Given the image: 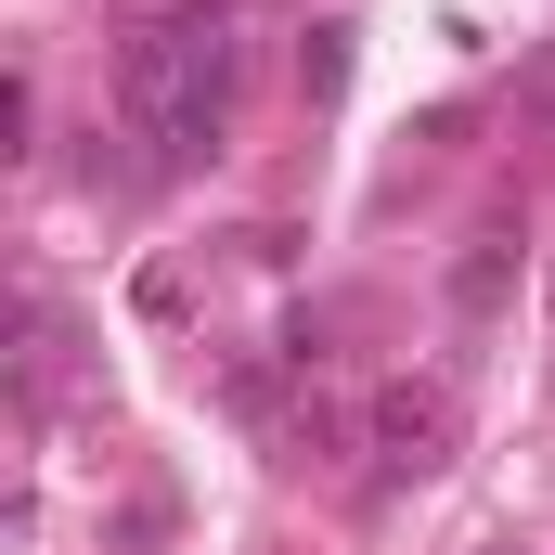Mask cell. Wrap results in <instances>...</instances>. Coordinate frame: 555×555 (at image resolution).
<instances>
[{
  "mask_svg": "<svg viewBox=\"0 0 555 555\" xmlns=\"http://www.w3.org/2000/svg\"><path fill=\"white\" fill-rule=\"evenodd\" d=\"M246 0H181L168 26H130L117 52V104H130V142H155V168H207L220 130H233V26Z\"/></svg>",
  "mask_w": 555,
  "mask_h": 555,
  "instance_id": "cell-1",
  "label": "cell"
},
{
  "mask_svg": "<svg viewBox=\"0 0 555 555\" xmlns=\"http://www.w3.org/2000/svg\"><path fill=\"white\" fill-rule=\"evenodd\" d=\"M362 439H375V478H388V491H401V478H439V465H452V401H439V388H388Z\"/></svg>",
  "mask_w": 555,
  "mask_h": 555,
  "instance_id": "cell-2",
  "label": "cell"
},
{
  "mask_svg": "<svg viewBox=\"0 0 555 555\" xmlns=\"http://www.w3.org/2000/svg\"><path fill=\"white\" fill-rule=\"evenodd\" d=\"M517 259H530L517 233H478V246H465V272H452V297H465V310H504V284H517Z\"/></svg>",
  "mask_w": 555,
  "mask_h": 555,
  "instance_id": "cell-3",
  "label": "cell"
}]
</instances>
